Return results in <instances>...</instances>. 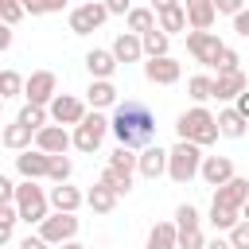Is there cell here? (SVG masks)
I'll return each instance as SVG.
<instances>
[{
  "label": "cell",
  "instance_id": "6da1fadb",
  "mask_svg": "<svg viewBox=\"0 0 249 249\" xmlns=\"http://www.w3.org/2000/svg\"><path fill=\"white\" fill-rule=\"evenodd\" d=\"M109 132L117 136V144L136 148V152H140V148H148V144L156 140V113H152L144 101L124 97V101H117V105H113Z\"/></svg>",
  "mask_w": 249,
  "mask_h": 249
},
{
  "label": "cell",
  "instance_id": "7a4b0ae2",
  "mask_svg": "<svg viewBox=\"0 0 249 249\" xmlns=\"http://www.w3.org/2000/svg\"><path fill=\"white\" fill-rule=\"evenodd\" d=\"M175 136H179V140H195L198 148H206V144H214V140L222 136V128H218V117H214L206 105H195V109L179 113Z\"/></svg>",
  "mask_w": 249,
  "mask_h": 249
},
{
  "label": "cell",
  "instance_id": "3957f363",
  "mask_svg": "<svg viewBox=\"0 0 249 249\" xmlns=\"http://www.w3.org/2000/svg\"><path fill=\"white\" fill-rule=\"evenodd\" d=\"M171 156H167V175H171V183H191L198 171H202V148L195 144V140H175V148H167Z\"/></svg>",
  "mask_w": 249,
  "mask_h": 249
},
{
  "label": "cell",
  "instance_id": "277c9868",
  "mask_svg": "<svg viewBox=\"0 0 249 249\" xmlns=\"http://www.w3.org/2000/svg\"><path fill=\"white\" fill-rule=\"evenodd\" d=\"M16 206H19V222H43L51 214V191L35 187V179H23L16 191Z\"/></svg>",
  "mask_w": 249,
  "mask_h": 249
},
{
  "label": "cell",
  "instance_id": "5b68a950",
  "mask_svg": "<svg viewBox=\"0 0 249 249\" xmlns=\"http://www.w3.org/2000/svg\"><path fill=\"white\" fill-rule=\"evenodd\" d=\"M105 132H109V121L93 109V113H86V117H82V124H74V148H78V152H86V156H93V152L101 148Z\"/></svg>",
  "mask_w": 249,
  "mask_h": 249
},
{
  "label": "cell",
  "instance_id": "8992f818",
  "mask_svg": "<svg viewBox=\"0 0 249 249\" xmlns=\"http://www.w3.org/2000/svg\"><path fill=\"white\" fill-rule=\"evenodd\" d=\"M109 16H113V12L105 8V0H86V4H78V8L70 12V31H74V35H89V31H97Z\"/></svg>",
  "mask_w": 249,
  "mask_h": 249
},
{
  "label": "cell",
  "instance_id": "52a82bcc",
  "mask_svg": "<svg viewBox=\"0 0 249 249\" xmlns=\"http://www.w3.org/2000/svg\"><path fill=\"white\" fill-rule=\"evenodd\" d=\"M187 51L198 66H218V54L226 51V43L214 31H187Z\"/></svg>",
  "mask_w": 249,
  "mask_h": 249
},
{
  "label": "cell",
  "instance_id": "ba28073f",
  "mask_svg": "<svg viewBox=\"0 0 249 249\" xmlns=\"http://www.w3.org/2000/svg\"><path fill=\"white\" fill-rule=\"evenodd\" d=\"M23 97H27L31 105H51V101L58 97V74H54V70H35V74L27 78V86H23Z\"/></svg>",
  "mask_w": 249,
  "mask_h": 249
},
{
  "label": "cell",
  "instance_id": "9c48e42d",
  "mask_svg": "<svg viewBox=\"0 0 249 249\" xmlns=\"http://www.w3.org/2000/svg\"><path fill=\"white\" fill-rule=\"evenodd\" d=\"M39 233H43L51 245H62V241H70V237L78 233V218L66 214V210H54V214H47V218L39 222Z\"/></svg>",
  "mask_w": 249,
  "mask_h": 249
},
{
  "label": "cell",
  "instance_id": "30bf717a",
  "mask_svg": "<svg viewBox=\"0 0 249 249\" xmlns=\"http://www.w3.org/2000/svg\"><path fill=\"white\" fill-rule=\"evenodd\" d=\"M144 78H148L152 86H175V82L183 78V66H179V58H171V54H156V58L144 62Z\"/></svg>",
  "mask_w": 249,
  "mask_h": 249
},
{
  "label": "cell",
  "instance_id": "8fae6325",
  "mask_svg": "<svg viewBox=\"0 0 249 249\" xmlns=\"http://www.w3.org/2000/svg\"><path fill=\"white\" fill-rule=\"evenodd\" d=\"M86 105H89V101H82V97H74V93H58L47 109H51V121H54V124H82Z\"/></svg>",
  "mask_w": 249,
  "mask_h": 249
},
{
  "label": "cell",
  "instance_id": "7c38bea8",
  "mask_svg": "<svg viewBox=\"0 0 249 249\" xmlns=\"http://www.w3.org/2000/svg\"><path fill=\"white\" fill-rule=\"evenodd\" d=\"M16 171H19L23 179H47V175H51V152H43V148H23V152L16 156Z\"/></svg>",
  "mask_w": 249,
  "mask_h": 249
},
{
  "label": "cell",
  "instance_id": "4fadbf2b",
  "mask_svg": "<svg viewBox=\"0 0 249 249\" xmlns=\"http://www.w3.org/2000/svg\"><path fill=\"white\" fill-rule=\"evenodd\" d=\"M70 144H74V132H66L62 124H43V128L35 132V148H43V152H51V156H62Z\"/></svg>",
  "mask_w": 249,
  "mask_h": 249
},
{
  "label": "cell",
  "instance_id": "5bb4252c",
  "mask_svg": "<svg viewBox=\"0 0 249 249\" xmlns=\"http://www.w3.org/2000/svg\"><path fill=\"white\" fill-rule=\"evenodd\" d=\"M245 89H249L245 70H222L214 78V97L218 101H237V93H245Z\"/></svg>",
  "mask_w": 249,
  "mask_h": 249
},
{
  "label": "cell",
  "instance_id": "9a60e30c",
  "mask_svg": "<svg viewBox=\"0 0 249 249\" xmlns=\"http://www.w3.org/2000/svg\"><path fill=\"white\" fill-rule=\"evenodd\" d=\"M183 8H187L191 31H210L214 19H218V4L214 0H183Z\"/></svg>",
  "mask_w": 249,
  "mask_h": 249
},
{
  "label": "cell",
  "instance_id": "2e32d148",
  "mask_svg": "<svg viewBox=\"0 0 249 249\" xmlns=\"http://www.w3.org/2000/svg\"><path fill=\"white\" fill-rule=\"evenodd\" d=\"M167 148H160V144H148V148H140V175L144 179H160V175H167Z\"/></svg>",
  "mask_w": 249,
  "mask_h": 249
},
{
  "label": "cell",
  "instance_id": "e0dca14e",
  "mask_svg": "<svg viewBox=\"0 0 249 249\" xmlns=\"http://www.w3.org/2000/svg\"><path fill=\"white\" fill-rule=\"evenodd\" d=\"M198 175H202V183H206V187H222V183H230V179H233V160H230V156H206Z\"/></svg>",
  "mask_w": 249,
  "mask_h": 249
},
{
  "label": "cell",
  "instance_id": "ac0fdd59",
  "mask_svg": "<svg viewBox=\"0 0 249 249\" xmlns=\"http://www.w3.org/2000/svg\"><path fill=\"white\" fill-rule=\"evenodd\" d=\"M214 202H222V206H233V210H241V206L249 202V179H241V175H233L230 183H222V187H214Z\"/></svg>",
  "mask_w": 249,
  "mask_h": 249
},
{
  "label": "cell",
  "instance_id": "d6986e66",
  "mask_svg": "<svg viewBox=\"0 0 249 249\" xmlns=\"http://www.w3.org/2000/svg\"><path fill=\"white\" fill-rule=\"evenodd\" d=\"M109 51H113L121 62H140V58H148V54H144V39H140L136 31H121Z\"/></svg>",
  "mask_w": 249,
  "mask_h": 249
},
{
  "label": "cell",
  "instance_id": "ffe728a7",
  "mask_svg": "<svg viewBox=\"0 0 249 249\" xmlns=\"http://www.w3.org/2000/svg\"><path fill=\"white\" fill-rule=\"evenodd\" d=\"M117 66H121V58H117L113 51H101V47L86 51V70H89V78H113Z\"/></svg>",
  "mask_w": 249,
  "mask_h": 249
},
{
  "label": "cell",
  "instance_id": "44dd1931",
  "mask_svg": "<svg viewBox=\"0 0 249 249\" xmlns=\"http://www.w3.org/2000/svg\"><path fill=\"white\" fill-rule=\"evenodd\" d=\"M86 101H89V109H113V105H117V86H113V78H93L89 89H86Z\"/></svg>",
  "mask_w": 249,
  "mask_h": 249
},
{
  "label": "cell",
  "instance_id": "7402d4cb",
  "mask_svg": "<svg viewBox=\"0 0 249 249\" xmlns=\"http://www.w3.org/2000/svg\"><path fill=\"white\" fill-rule=\"evenodd\" d=\"M82 202H86V195H82L78 187H70V183H54V187H51V210H66V214H74Z\"/></svg>",
  "mask_w": 249,
  "mask_h": 249
},
{
  "label": "cell",
  "instance_id": "603a6c76",
  "mask_svg": "<svg viewBox=\"0 0 249 249\" xmlns=\"http://www.w3.org/2000/svg\"><path fill=\"white\" fill-rule=\"evenodd\" d=\"M144 249H179V226L175 222H156L148 230V245Z\"/></svg>",
  "mask_w": 249,
  "mask_h": 249
},
{
  "label": "cell",
  "instance_id": "cb8c5ba5",
  "mask_svg": "<svg viewBox=\"0 0 249 249\" xmlns=\"http://www.w3.org/2000/svg\"><path fill=\"white\" fill-rule=\"evenodd\" d=\"M117 198H121V195H117L113 187H105V183L97 179V183L89 187V195H86V206H89L93 214H109V210L117 206Z\"/></svg>",
  "mask_w": 249,
  "mask_h": 249
},
{
  "label": "cell",
  "instance_id": "d4e9b609",
  "mask_svg": "<svg viewBox=\"0 0 249 249\" xmlns=\"http://www.w3.org/2000/svg\"><path fill=\"white\" fill-rule=\"evenodd\" d=\"M0 140H4V148H12V152H23V148H31V140H35V128H27L23 121H12V124L0 132Z\"/></svg>",
  "mask_w": 249,
  "mask_h": 249
},
{
  "label": "cell",
  "instance_id": "484cf974",
  "mask_svg": "<svg viewBox=\"0 0 249 249\" xmlns=\"http://www.w3.org/2000/svg\"><path fill=\"white\" fill-rule=\"evenodd\" d=\"M245 124H249V121H245L233 105L218 113V128H222V136H226V140H241V136H245Z\"/></svg>",
  "mask_w": 249,
  "mask_h": 249
},
{
  "label": "cell",
  "instance_id": "4316f807",
  "mask_svg": "<svg viewBox=\"0 0 249 249\" xmlns=\"http://www.w3.org/2000/svg\"><path fill=\"white\" fill-rule=\"evenodd\" d=\"M124 19H128V31H136V35H144V31L160 27V16H156V8H132Z\"/></svg>",
  "mask_w": 249,
  "mask_h": 249
},
{
  "label": "cell",
  "instance_id": "83f0119b",
  "mask_svg": "<svg viewBox=\"0 0 249 249\" xmlns=\"http://www.w3.org/2000/svg\"><path fill=\"white\" fill-rule=\"evenodd\" d=\"M237 222H241V210L222 206V202H210V226H214V230H226V233H230Z\"/></svg>",
  "mask_w": 249,
  "mask_h": 249
},
{
  "label": "cell",
  "instance_id": "f1b7e54d",
  "mask_svg": "<svg viewBox=\"0 0 249 249\" xmlns=\"http://www.w3.org/2000/svg\"><path fill=\"white\" fill-rule=\"evenodd\" d=\"M140 39H144V54H148V58L167 54V47H171V35H167L163 27H152V31H144Z\"/></svg>",
  "mask_w": 249,
  "mask_h": 249
},
{
  "label": "cell",
  "instance_id": "f546056e",
  "mask_svg": "<svg viewBox=\"0 0 249 249\" xmlns=\"http://www.w3.org/2000/svg\"><path fill=\"white\" fill-rule=\"evenodd\" d=\"M187 93L195 97V105L210 101V97H214V78H206V74H191V78H187Z\"/></svg>",
  "mask_w": 249,
  "mask_h": 249
},
{
  "label": "cell",
  "instance_id": "4dcf8cb0",
  "mask_svg": "<svg viewBox=\"0 0 249 249\" xmlns=\"http://www.w3.org/2000/svg\"><path fill=\"white\" fill-rule=\"evenodd\" d=\"M16 222H19V206L16 202H0V241L4 245L16 237Z\"/></svg>",
  "mask_w": 249,
  "mask_h": 249
},
{
  "label": "cell",
  "instance_id": "1f68e13d",
  "mask_svg": "<svg viewBox=\"0 0 249 249\" xmlns=\"http://www.w3.org/2000/svg\"><path fill=\"white\" fill-rule=\"evenodd\" d=\"M160 27L167 31V35H175V31H187L191 23H187V8L179 4V8H167V12H160Z\"/></svg>",
  "mask_w": 249,
  "mask_h": 249
},
{
  "label": "cell",
  "instance_id": "d6a6232c",
  "mask_svg": "<svg viewBox=\"0 0 249 249\" xmlns=\"http://www.w3.org/2000/svg\"><path fill=\"white\" fill-rule=\"evenodd\" d=\"M101 183H105V187H113L117 195H128V191H132V171H117V167H109V163H105Z\"/></svg>",
  "mask_w": 249,
  "mask_h": 249
},
{
  "label": "cell",
  "instance_id": "836d02e7",
  "mask_svg": "<svg viewBox=\"0 0 249 249\" xmlns=\"http://www.w3.org/2000/svg\"><path fill=\"white\" fill-rule=\"evenodd\" d=\"M47 117H51V109H47V105H31V101H27V105L19 109V117H16V121H23L27 128H35V132H39V128L47 124Z\"/></svg>",
  "mask_w": 249,
  "mask_h": 249
},
{
  "label": "cell",
  "instance_id": "e575fe53",
  "mask_svg": "<svg viewBox=\"0 0 249 249\" xmlns=\"http://www.w3.org/2000/svg\"><path fill=\"white\" fill-rule=\"evenodd\" d=\"M70 175H74V163H70V156L62 152V156H51V183H70Z\"/></svg>",
  "mask_w": 249,
  "mask_h": 249
},
{
  "label": "cell",
  "instance_id": "d590c367",
  "mask_svg": "<svg viewBox=\"0 0 249 249\" xmlns=\"http://www.w3.org/2000/svg\"><path fill=\"white\" fill-rule=\"evenodd\" d=\"M23 86H27V78H19L16 70H4L0 74V97H16Z\"/></svg>",
  "mask_w": 249,
  "mask_h": 249
},
{
  "label": "cell",
  "instance_id": "8d00e7d4",
  "mask_svg": "<svg viewBox=\"0 0 249 249\" xmlns=\"http://www.w3.org/2000/svg\"><path fill=\"white\" fill-rule=\"evenodd\" d=\"M202 218H198V206H191V202H183V206H175V226L179 230H195Z\"/></svg>",
  "mask_w": 249,
  "mask_h": 249
},
{
  "label": "cell",
  "instance_id": "74e56055",
  "mask_svg": "<svg viewBox=\"0 0 249 249\" xmlns=\"http://www.w3.org/2000/svg\"><path fill=\"white\" fill-rule=\"evenodd\" d=\"M179 249H206V233L195 226V230H179Z\"/></svg>",
  "mask_w": 249,
  "mask_h": 249
},
{
  "label": "cell",
  "instance_id": "f35d334b",
  "mask_svg": "<svg viewBox=\"0 0 249 249\" xmlns=\"http://www.w3.org/2000/svg\"><path fill=\"white\" fill-rule=\"evenodd\" d=\"M23 12H27V8H23V0H0V19H4V23H12V27H16Z\"/></svg>",
  "mask_w": 249,
  "mask_h": 249
},
{
  "label": "cell",
  "instance_id": "ab89813d",
  "mask_svg": "<svg viewBox=\"0 0 249 249\" xmlns=\"http://www.w3.org/2000/svg\"><path fill=\"white\" fill-rule=\"evenodd\" d=\"M230 241H233V249H249V218H241V222L230 230Z\"/></svg>",
  "mask_w": 249,
  "mask_h": 249
},
{
  "label": "cell",
  "instance_id": "60d3db41",
  "mask_svg": "<svg viewBox=\"0 0 249 249\" xmlns=\"http://www.w3.org/2000/svg\"><path fill=\"white\" fill-rule=\"evenodd\" d=\"M214 70H218V74H222V70H241V58H237V51H233V47H226V51L218 54V66H214Z\"/></svg>",
  "mask_w": 249,
  "mask_h": 249
},
{
  "label": "cell",
  "instance_id": "b9f144b4",
  "mask_svg": "<svg viewBox=\"0 0 249 249\" xmlns=\"http://www.w3.org/2000/svg\"><path fill=\"white\" fill-rule=\"evenodd\" d=\"M218 4V16H237V12H245V0H214Z\"/></svg>",
  "mask_w": 249,
  "mask_h": 249
},
{
  "label": "cell",
  "instance_id": "7bdbcfd3",
  "mask_svg": "<svg viewBox=\"0 0 249 249\" xmlns=\"http://www.w3.org/2000/svg\"><path fill=\"white\" fill-rule=\"evenodd\" d=\"M19 249H51V241L43 233H27V237H19Z\"/></svg>",
  "mask_w": 249,
  "mask_h": 249
},
{
  "label": "cell",
  "instance_id": "ee69618b",
  "mask_svg": "<svg viewBox=\"0 0 249 249\" xmlns=\"http://www.w3.org/2000/svg\"><path fill=\"white\" fill-rule=\"evenodd\" d=\"M16 191H19V187H16L8 175H0V202H16Z\"/></svg>",
  "mask_w": 249,
  "mask_h": 249
},
{
  "label": "cell",
  "instance_id": "f6af8a7d",
  "mask_svg": "<svg viewBox=\"0 0 249 249\" xmlns=\"http://www.w3.org/2000/svg\"><path fill=\"white\" fill-rule=\"evenodd\" d=\"M105 8H109L113 16H128V12H132V0H105Z\"/></svg>",
  "mask_w": 249,
  "mask_h": 249
},
{
  "label": "cell",
  "instance_id": "bcb514c9",
  "mask_svg": "<svg viewBox=\"0 0 249 249\" xmlns=\"http://www.w3.org/2000/svg\"><path fill=\"white\" fill-rule=\"evenodd\" d=\"M233 31H237L241 39H249V12H237V16H233Z\"/></svg>",
  "mask_w": 249,
  "mask_h": 249
},
{
  "label": "cell",
  "instance_id": "7dc6e473",
  "mask_svg": "<svg viewBox=\"0 0 249 249\" xmlns=\"http://www.w3.org/2000/svg\"><path fill=\"white\" fill-rule=\"evenodd\" d=\"M23 8H27V16H47V4L43 0H23Z\"/></svg>",
  "mask_w": 249,
  "mask_h": 249
},
{
  "label": "cell",
  "instance_id": "c3c4849f",
  "mask_svg": "<svg viewBox=\"0 0 249 249\" xmlns=\"http://www.w3.org/2000/svg\"><path fill=\"white\" fill-rule=\"evenodd\" d=\"M233 109H237V113H241V117L249 121V89H245V93H237V101H233Z\"/></svg>",
  "mask_w": 249,
  "mask_h": 249
},
{
  "label": "cell",
  "instance_id": "681fc988",
  "mask_svg": "<svg viewBox=\"0 0 249 249\" xmlns=\"http://www.w3.org/2000/svg\"><path fill=\"white\" fill-rule=\"evenodd\" d=\"M8 47H12V23L0 27V51H8Z\"/></svg>",
  "mask_w": 249,
  "mask_h": 249
},
{
  "label": "cell",
  "instance_id": "f907efd6",
  "mask_svg": "<svg viewBox=\"0 0 249 249\" xmlns=\"http://www.w3.org/2000/svg\"><path fill=\"white\" fill-rule=\"evenodd\" d=\"M179 4H183V0H152V8H156V16H160V12H167V8H179Z\"/></svg>",
  "mask_w": 249,
  "mask_h": 249
},
{
  "label": "cell",
  "instance_id": "816d5d0a",
  "mask_svg": "<svg viewBox=\"0 0 249 249\" xmlns=\"http://www.w3.org/2000/svg\"><path fill=\"white\" fill-rule=\"evenodd\" d=\"M206 249H233V241L230 237H214V241H206Z\"/></svg>",
  "mask_w": 249,
  "mask_h": 249
},
{
  "label": "cell",
  "instance_id": "f5cc1de1",
  "mask_svg": "<svg viewBox=\"0 0 249 249\" xmlns=\"http://www.w3.org/2000/svg\"><path fill=\"white\" fill-rule=\"evenodd\" d=\"M43 4H47V12H62L66 8V0H43Z\"/></svg>",
  "mask_w": 249,
  "mask_h": 249
},
{
  "label": "cell",
  "instance_id": "db71d44e",
  "mask_svg": "<svg viewBox=\"0 0 249 249\" xmlns=\"http://www.w3.org/2000/svg\"><path fill=\"white\" fill-rule=\"evenodd\" d=\"M58 249H86V245H82V241H74V237H70V241H62V245H58Z\"/></svg>",
  "mask_w": 249,
  "mask_h": 249
},
{
  "label": "cell",
  "instance_id": "11a10c76",
  "mask_svg": "<svg viewBox=\"0 0 249 249\" xmlns=\"http://www.w3.org/2000/svg\"><path fill=\"white\" fill-rule=\"evenodd\" d=\"M241 218H249V202H245V206H241Z\"/></svg>",
  "mask_w": 249,
  "mask_h": 249
}]
</instances>
